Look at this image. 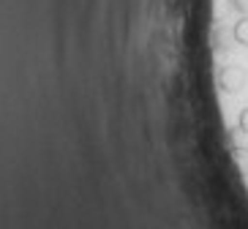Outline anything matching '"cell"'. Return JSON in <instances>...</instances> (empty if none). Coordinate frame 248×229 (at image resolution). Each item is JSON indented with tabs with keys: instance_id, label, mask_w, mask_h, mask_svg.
<instances>
[{
	"instance_id": "cell-3",
	"label": "cell",
	"mask_w": 248,
	"mask_h": 229,
	"mask_svg": "<svg viewBox=\"0 0 248 229\" xmlns=\"http://www.w3.org/2000/svg\"><path fill=\"white\" fill-rule=\"evenodd\" d=\"M229 6L237 11V14H243V16H248V0H229Z\"/></svg>"
},
{
	"instance_id": "cell-1",
	"label": "cell",
	"mask_w": 248,
	"mask_h": 229,
	"mask_svg": "<svg viewBox=\"0 0 248 229\" xmlns=\"http://www.w3.org/2000/svg\"><path fill=\"white\" fill-rule=\"evenodd\" d=\"M246 79H248V74L243 66H224L218 74V85L226 93H240L246 88Z\"/></svg>"
},
{
	"instance_id": "cell-2",
	"label": "cell",
	"mask_w": 248,
	"mask_h": 229,
	"mask_svg": "<svg viewBox=\"0 0 248 229\" xmlns=\"http://www.w3.org/2000/svg\"><path fill=\"white\" fill-rule=\"evenodd\" d=\"M232 36H234V41H237V44L248 46V16H240V19L234 22Z\"/></svg>"
},
{
	"instance_id": "cell-4",
	"label": "cell",
	"mask_w": 248,
	"mask_h": 229,
	"mask_svg": "<svg viewBox=\"0 0 248 229\" xmlns=\"http://www.w3.org/2000/svg\"><path fill=\"white\" fill-rule=\"evenodd\" d=\"M237 126H240L243 134H248V107L240 112V118H237Z\"/></svg>"
}]
</instances>
